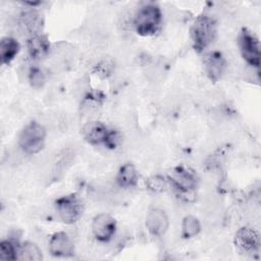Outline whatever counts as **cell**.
Masks as SVG:
<instances>
[{"mask_svg":"<svg viewBox=\"0 0 261 261\" xmlns=\"http://www.w3.org/2000/svg\"><path fill=\"white\" fill-rule=\"evenodd\" d=\"M162 21V14L160 8L153 3L146 4L139 8L134 18V27L136 32L143 36H153L155 35Z\"/></svg>","mask_w":261,"mask_h":261,"instance_id":"1","label":"cell"},{"mask_svg":"<svg viewBox=\"0 0 261 261\" xmlns=\"http://www.w3.org/2000/svg\"><path fill=\"white\" fill-rule=\"evenodd\" d=\"M50 44L48 39L42 34L31 36L28 40V51L34 60H41L49 53Z\"/></svg>","mask_w":261,"mask_h":261,"instance_id":"13","label":"cell"},{"mask_svg":"<svg viewBox=\"0 0 261 261\" xmlns=\"http://www.w3.org/2000/svg\"><path fill=\"white\" fill-rule=\"evenodd\" d=\"M19 43L11 37L2 38L0 42V56L3 64H9L19 52Z\"/></svg>","mask_w":261,"mask_h":261,"instance_id":"15","label":"cell"},{"mask_svg":"<svg viewBox=\"0 0 261 261\" xmlns=\"http://www.w3.org/2000/svg\"><path fill=\"white\" fill-rule=\"evenodd\" d=\"M18 258L28 261H40L43 259V256L40 248L36 244L32 242H24L19 247Z\"/></svg>","mask_w":261,"mask_h":261,"instance_id":"17","label":"cell"},{"mask_svg":"<svg viewBox=\"0 0 261 261\" xmlns=\"http://www.w3.org/2000/svg\"><path fill=\"white\" fill-rule=\"evenodd\" d=\"M21 22L28 30V32L31 34V36L41 34V27H42V19L38 11L33 9L32 7L30 9L23 10L20 14Z\"/></svg>","mask_w":261,"mask_h":261,"instance_id":"16","label":"cell"},{"mask_svg":"<svg viewBox=\"0 0 261 261\" xmlns=\"http://www.w3.org/2000/svg\"><path fill=\"white\" fill-rule=\"evenodd\" d=\"M109 129L107 126L97 120H92L87 123L82 128V135L84 139L92 145L104 144L107 138Z\"/></svg>","mask_w":261,"mask_h":261,"instance_id":"11","label":"cell"},{"mask_svg":"<svg viewBox=\"0 0 261 261\" xmlns=\"http://www.w3.org/2000/svg\"><path fill=\"white\" fill-rule=\"evenodd\" d=\"M138 171L134 164L125 163L116 174V182L120 188H132L137 185Z\"/></svg>","mask_w":261,"mask_h":261,"instance_id":"14","label":"cell"},{"mask_svg":"<svg viewBox=\"0 0 261 261\" xmlns=\"http://www.w3.org/2000/svg\"><path fill=\"white\" fill-rule=\"evenodd\" d=\"M201 230V224L197 217L188 215L184 218L181 223V237L185 239H191L196 237Z\"/></svg>","mask_w":261,"mask_h":261,"instance_id":"18","label":"cell"},{"mask_svg":"<svg viewBox=\"0 0 261 261\" xmlns=\"http://www.w3.org/2000/svg\"><path fill=\"white\" fill-rule=\"evenodd\" d=\"M216 23L214 19L207 15H200L194 21L191 29V37L196 51L201 52L206 49L215 39Z\"/></svg>","mask_w":261,"mask_h":261,"instance_id":"2","label":"cell"},{"mask_svg":"<svg viewBox=\"0 0 261 261\" xmlns=\"http://www.w3.org/2000/svg\"><path fill=\"white\" fill-rule=\"evenodd\" d=\"M92 231L99 242H108L116 231V221L111 215L100 213L93 218Z\"/></svg>","mask_w":261,"mask_h":261,"instance_id":"8","label":"cell"},{"mask_svg":"<svg viewBox=\"0 0 261 261\" xmlns=\"http://www.w3.org/2000/svg\"><path fill=\"white\" fill-rule=\"evenodd\" d=\"M120 142V136L115 130H109L104 145L109 149H114Z\"/></svg>","mask_w":261,"mask_h":261,"instance_id":"22","label":"cell"},{"mask_svg":"<svg viewBox=\"0 0 261 261\" xmlns=\"http://www.w3.org/2000/svg\"><path fill=\"white\" fill-rule=\"evenodd\" d=\"M167 184H168V179H165L161 175H154L146 181V185H147L148 189L153 191V192H162V191H164L167 187Z\"/></svg>","mask_w":261,"mask_h":261,"instance_id":"21","label":"cell"},{"mask_svg":"<svg viewBox=\"0 0 261 261\" xmlns=\"http://www.w3.org/2000/svg\"><path fill=\"white\" fill-rule=\"evenodd\" d=\"M55 206L59 218L67 224L76 222L85 210L84 201L75 193L58 198L55 201Z\"/></svg>","mask_w":261,"mask_h":261,"instance_id":"4","label":"cell"},{"mask_svg":"<svg viewBox=\"0 0 261 261\" xmlns=\"http://www.w3.org/2000/svg\"><path fill=\"white\" fill-rule=\"evenodd\" d=\"M205 69L208 77L216 82L218 81L225 69V59L219 51L209 53L205 58Z\"/></svg>","mask_w":261,"mask_h":261,"instance_id":"12","label":"cell"},{"mask_svg":"<svg viewBox=\"0 0 261 261\" xmlns=\"http://www.w3.org/2000/svg\"><path fill=\"white\" fill-rule=\"evenodd\" d=\"M45 138V127L37 121H32L20 132L18 137V146L27 154H37L43 149Z\"/></svg>","mask_w":261,"mask_h":261,"instance_id":"3","label":"cell"},{"mask_svg":"<svg viewBox=\"0 0 261 261\" xmlns=\"http://www.w3.org/2000/svg\"><path fill=\"white\" fill-rule=\"evenodd\" d=\"M49 252L55 257H70L74 254V246L66 232L58 231L49 240Z\"/></svg>","mask_w":261,"mask_h":261,"instance_id":"9","label":"cell"},{"mask_svg":"<svg viewBox=\"0 0 261 261\" xmlns=\"http://www.w3.org/2000/svg\"><path fill=\"white\" fill-rule=\"evenodd\" d=\"M169 226V220L166 213L159 209L153 208L149 210L146 216V227L149 232L155 237L163 236Z\"/></svg>","mask_w":261,"mask_h":261,"instance_id":"10","label":"cell"},{"mask_svg":"<svg viewBox=\"0 0 261 261\" xmlns=\"http://www.w3.org/2000/svg\"><path fill=\"white\" fill-rule=\"evenodd\" d=\"M29 81L33 88L40 89L45 84V75L38 66H33L29 72Z\"/></svg>","mask_w":261,"mask_h":261,"instance_id":"20","label":"cell"},{"mask_svg":"<svg viewBox=\"0 0 261 261\" xmlns=\"http://www.w3.org/2000/svg\"><path fill=\"white\" fill-rule=\"evenodd\" d=\"M233 242L236 247L245 254L253 256L260 251V236L251 227L240 228L236 232Z\"/></svg>","mask_w":261,"mask_h":261,"instance_id":"7","label":"cell"},{"mask_svg":"<svg viewBox=\"0 0 261 261\" xmlns=\"http://www.w3.org/2000/svg\"><path fill=\"white\" fill-rule=\"evenodd\" d=\"M168 182L177 191L179 196L189 200V196H193L194 190L197 187L196 173L190 168L177 166L169 173Z\"/></svg>","mask_w":261,"mask_h":261,"instance_id":"5","label":"cell"},{"mask_svg":"<svg viewBox=\"0 0 261 261\" xmlns=\"http://www.w3.org/2000/svg\"><path fill=\"white\" fill-rule=\"evenodd\" d=\"M19 247L12 240H4L0 243V260H15L18 259Z\"/></svg>","mask_w":261,"mask_h":261,"instance_id":"19","label":"cell"},{"mask_svg":"<svg viewBox=\"0 0 261 261\" xmlns=\"http://www.w3.org/2000/svg\"><path fill=\"white\" fill-rule=\"evenodd\" d=\"M239 47L241 54L247 63L253 67H259L260 45L256 36L247 29H243L239 36Z\"/></svg>","mask_w":261,"mask_h":261,"instance_id":"6","label":"cell"}]
</instances>
